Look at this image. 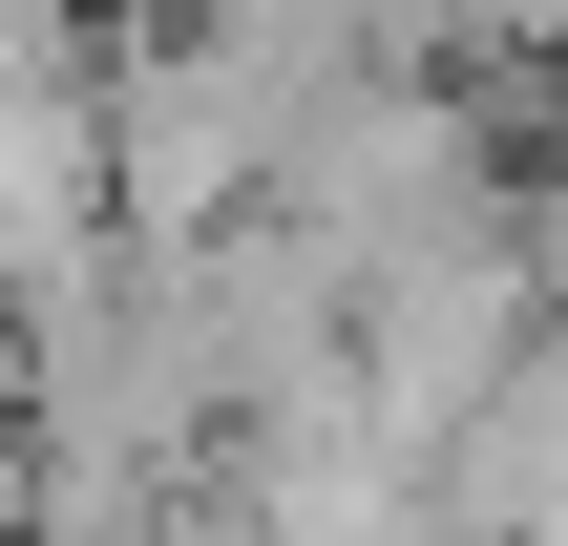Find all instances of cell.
<instances>
[{"label": "cell", "mask_w": 568, "mask_h": 546, "mask_svg": "<svg viewBox=\"0 0 568 546\" xmlns=\"http://www.w3.org/2000/svg\"><path fill=\"white\" fill-rule=\"evenodd\" d=\"M400 63H568V0H379Z\"/></svg>", "instance_id": "cell-2"}, {"label": "cell", "mask_w": 568, "mask_h": 546, "mask_svg": "<svg viewBox=\"0 0 568 546\" xmlns=\"http://www.w3.org/2000/svg\"><path fill=\"white\" fill-rule=\"evenodd\" d=\"M0 546H63V526H42V442H21V421H0Z\"/></svg>", "instance_id": "cell-3"}, {"label": "cell", "mask_w": 568, "mask_h": 546, "mask_svg": "<svg viewBox=\"0 0 568 546\" xmlns=\"http://www.w3.org/2000/svg\"><path fill=\"white\" fill-rule=\"evenodd\" d=\"M105 84L126 42H84L63 0H0V295L84 274L126 231V168H105Z\"/></svg>", "instance_id": "cell-1"}]
</instances>
